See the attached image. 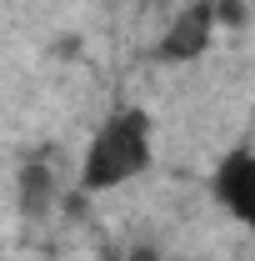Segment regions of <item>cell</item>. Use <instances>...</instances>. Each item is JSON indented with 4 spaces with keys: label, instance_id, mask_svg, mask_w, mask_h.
<instances>
[{
    "label": "cell",
    "instance_id": "cell-1",
    "mask_svg": "<svg viewBox=\"0 0 255 261\" xmlns=\"http://www.w3.org/2000/svg\"><path fill=\"white\" fill-rule=\"evenodd\" d=\"M155 161V121L140 106H115L95 130L90 146L80 156V191H120L130 181H140Z\"/></svg>",
    "mask_w": 255,
    "mask_h": 261
},
{
    "label": "cell",
    "instance_id": "cell-2",
    "mask_svg": "<svg viewBox=\"0 0 255 261\" xmlns=\"http://www.w3.org/2000/svg\"><path fill=\"white\" fill-rule=\"evenodd\" d=\"M215 20H220V5L215 0H190L185 10L170 15V25L160 35L155 56L165 65H180V61H200L210 50V35H215Z\"/></svg>",
    "mask_w": 255,
    "mask_h": 261
},
{
    "label": "cell",
    "instance_id": "cell-3",
    "mask_svg": "<svg viewBox=\"0 0 255 261\" xmlns=\"http://www.w3.org/2000/svg\"><path fill=\"white\" fill-rule=\"evenodd\" d=\"M210 196L220 201L240 226L255 231V146L230 151V156L215 166V176H210Z\"/></svg>",
    "mask_w": 255,
    "mask_h": 261
},
{
    "label": "cell",
    "instance_id": "cell-4",
    "mask_svg": "<svg viewBox=\"0 0 255 261\" xmlns=\"http://www.w3.org/2000/svg\"><path fill=\"white\" fill-rule=\"evenodd\" d=\"M20 206L30 216H45V206H50V176L40 166H25V176H20Z\"/></svg>",
    "mask_w": 255,
    "mask_h": 261
},
{
    "label": "cell",
    "instance_id": "cell-5",
    "mask_svg": "<svg viewBox=\"0 0 255 261\" xmlns=\"http://www.w3.org/2000/svg\"><path fill=\"white\" fill-rule=\"evenodd\" d=\"M120 261H160V256L150 251V246H140V251H130V256H120Z\"/></svg>",
    "mask_w": 255,
    "mask_h": 261
}]
</instances>
